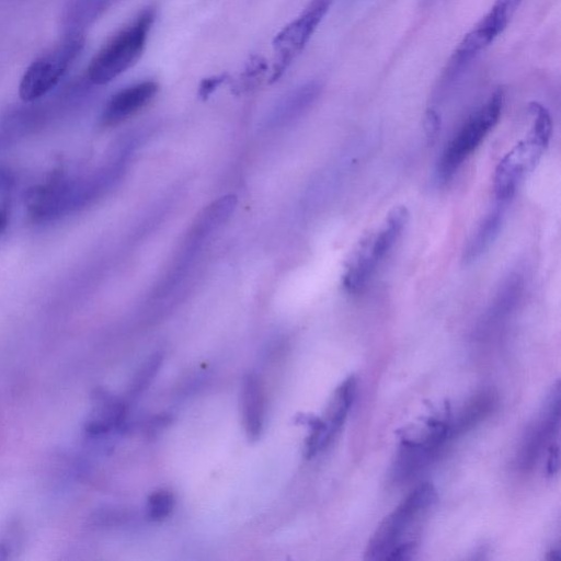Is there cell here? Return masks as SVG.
I'll use <instances>...</instances> for the list:
<instances>
[{
    "mask_svg": "<svg viewBox=\"0 0 561 561\" xmlns=\"http://www.w3.org/2000/svg\"><path fill=\"white\" fill-rule=\"evenodd\" d=\"M533 117L526 137L519 140L499 161L493 180L496 202L510 204L523 179L541 159L551 137L552 122L549 111L538 102L529 104Z\"/></svg>",
    "mask_w": 561,
    "mask_h": 561,
    "instance_id": "cell-1",
    "label": "cell"
},
{
    "mask_svg": "<svg viewBox=\"0 0 561 561\" xmlns=\"http://www.w3.org/2000/svg\"><path fill=\"white\" fill-rule=\"evenodd\" d=\"M408 220L409 211L404 206L393 207L377 229L358 241L343 275V285L348 293L357 294L368 285L398 242Z\"/></svg>",
    "mask_w": 561,
    "mask_h": 561,
    "instance_id": "cell-2",
    "label": "cell"
},
{
    "mask_svg": "<svg viewBox=\"0 0 561 561\" xmlns=\"http://www.w3.org/2000/svg\"><path fill=\"white\" fill-rule=\"evenodd\" d=\"M503 104L504 92L502 89H497L446 142L434 170V179L437 184H445L450 181L463 162L482 144L497 124Z\"/></svg>",
    "mask_w": 561,
    "mask_h": 561,
    "instance_id": "cell-3",
    "label": "cell"
},
{
    "mask_svg": "<svg viewBox=\"0 0 561 561\" xmlns=\"http://www.w3.org/2000/svg\"><path fill=\"white\" fill-rule=\"evenodd\" d=\"M436 500L435 489L430 483L415 488L378 526L365 550L366 560H388L390 553L401 546L415 542L408 536Z\"/></svg>",
    "mask_w": 561,
    "mask_h": 561,
    "instance_id": "cell-4",
    "label": "cell"
},
{
    "mask_svg": "<svg viewBox=\"0 0 561 561\" xmlns=\"http://www.w3.org/2000/svg\"><path fill=\"white\" fill-rule=\"evenodd\" d=\"M104 173L89 179H58L31 188L26 195L30 216L48 221L87 205L105 185Z\"/></svg>",
    "mask_w": 561,
    "mask_h": 561,
    "instance_id": "cell-5",
    "label": "cell"
},
{
    "mask_svg": "<svg viewBox=\"0 0 561 561\" xmlns=\"http://www.w3.org/2000/svg\"><path fill=\"white\" fill-rule=\"evenodd\" d=\"M153 18L151 9L142 11L133 23L105 44L89 65L88 77L92 83H108L139 59Z\"/></svg>",
    "mask_w": 561,
    "mask_h": 561,
    "instance_id": "cell-6",
    "label": "cell"
},
{
    "mask_svg": "<svg viewBox=\"0 0 561 561\" xmlns=\"http://www.w3.org/2000/svg\"><path fill=\"white\" fill-rule=\"evenodd\" d=\"M333 0H310L304 11L284 26L274 37L278 53L272 79L279 78L293 59L304 49L312 34L330 10Z\"/></svg>",
    "mask_w": 561,
    "mask_h": 561,
    "instance_id": "cell-7",
    "label": "cell"
},
{
    "mask_svg": "<svg viewBox=\"0 0 561 561\" xmlns=\"http://www.w3.org/2000/svg\"><path fill=\"white\" fill-rule=\"evenodd\" d=\"M80 47V41L71 39L33 61L20 82L21 99L32 102L48 93L60 81Z\"/></svg>",
    "mask_w": 561,
    "mask_h": 561,
    "instance_id": "cell-8",
    "label": "cell"
},
{
    "mask_svg": "<svg viewBox=\"0 0 561 561\" xmlns=\"http://www.w3.org/2000/svg\"><path fill=\"white\" fill-rule=\"evenodd\" d=\"M158 91L153 81H142L115 93L106 103L102 121L105 125H115L147 105Z\"/></svg>",
    "mask_w": 561,
    "mask_h": 561,
    "instance_id": "cell-9",
    "label": "cell"
},
{
    "mask_svg": "<svg viewBox=\"0 0 561 561\" xmlns=\"http://www.w3.org/2000/svg\"><path fill=\"white\" fill-rule=\"evenodd\" d=\"M507 207L508 204L494 202L463 248L461 257L465 264L474 263L492 247L503 228Z\"/></svg>",
    "mask_w": 561,
    "mask_h": 561,
    "instance_id": "cell-10",
    "label": "cell"
},
{
    "mask_svg": "<svg viewBox=\"0 0 561 561\" xmlns=\"http://www.w3.org/2000/svg\"><path fill=\"white\" fill-rule=\"evenodd\" d=\"M240 411L248 438L257 439L264 423V392L261 381L253 374L244 376L242 380Z\"/></svg>",
    "mask_w": 561,
    "mask_h": 561,
    "instance_id": "cell-11",
    "label": "cell"
},
{
    "mask_svg": "<svg viewBox=\"0 0 561 561\" xmlns=\"http://www.w3.org/2000/svg\"><path fill=\"white\" fill-rule=\"evenodd\" d=\"M356 391V379L347 377L335 390L322 420L324 425V448L332 442L341 430L352 407Z\"/></svg>",
    "mask_w": 561,
    "mask_h": 561,
    "instance_id": "cell-12",
    "label": "cell"
},
{
    "mask_svg": "<svg viewBox=\"0 0 561 561\" xmlns=\"http://www.w3.org/2000/svg\"><path fill=\"white\" fill-rule=\"evenodd\" d=\"M321 85L316 81L305 83L285 95L271 114V122L283 124L302 115L317 100Z\"/></svg>",
    "mask_w": 561,
    "mask_h": 561,
    "instance_id": "cell-13",
    "label": "cell"
},
{
    "mask_svg": "<svg viewBox=\"0 0 561 561\" xmlns=\"http://www.w3.org/2000/svg\"><path fill=\"white\" fill-rule=\"evenodd\" d=\"M174 506V496L168 490L153 492L147 504V514L151 520H162L169 516Z\"/></svg>",
    "mask_w": 561,
    "mask_h": 561,
    "instance_id": "cell-14",
    "label": "cell"
},
{
    "mask_svg": "<svg viewBox=\"0 0 561 561\" xmlns=\"http://www.w3.org/2000/svg\"><path fill=\"white\" fill-rule=\"evenodd\" d=\"M162 355L160 354H153L151 355L146 363L140 367L138 370L134 382L131 385L130 392L134 396H137L138 393H141L144 389H146L152 378L156 376L157 371L159 370V367L162 362Z\"/></svg>",
    "mask_w": 561,
    "mask_h": 561,
    "instance_id": "cell-15",
    "label": "cell"
},
{
    "mask_svg": "<svg viewBox=\"0 0 561 561\" xmlns=\"http://www.w3.org/2000/svg\"><path fill=\"white\" fill-rule=\"evenodd\" d=\"M442 126V119L435 108H427L424 117V129L428 142H434L437 138Z\"/></svg>",
    "mask_w": 561,
    "mask_h": 561,
    "instance_id": "cell-16",
    "label": "cell"
},
{
    "mask_svg": "<svg viewBox=\"0 0 561 561\" xmlns=\"http://www.w3.org/2000/svg\"><path fill=\"white\" fill-rule=\"evenodd\" d=\"M15 185V174L9 168L0 164V193L10 192Z\"/></svg>",
    "mask_w": 561,
    "mask_h": 561,
    "instance_id": "cell-17",
    "label": "cell"
},
{
    "mask_svg": "<svg viewBox=\"0 0 561 561\" xmlns=\"http://www.w3.org/2000/svg\"><path fill=\"white\" fill-rule=\"evenodd\" d=\"M559 468V447L558 444H552L549 449L547 461L548 474H554Z\"/></svg>",
    "mask_w": 561,
    "mask_h": 561,
    "instance_id": "cell-18",
    "label": "cell"
},
{
    "mask_svg": "<svg viewBox=\"0 0 561 561\" xmlns=\"http://www.w3.org/2000/svg\"><path fill=\"white\" fill-rule=\"evenodd\" d=\"M10 218V202L2 199L0 202V238L5 232Z\"/></svg>",
    "mask_w": 561,
    "mask_h": 561,
    "instance_id": "cell-19",
    "label": "cell"
},
{
    "mask_svg": "<svg viewBox=\"0 0 561 561\" xmlns=\"http://www.w3.org/2000/svg\"><path fill=\"white\" fill-rule=\"evenodd\" d=\"M225 80L224 76H215L211 78L205 79L201 84V94L207 95L213 92L216 87H218Z\"/></svg>",
    "mask_w": 561,
    "mask_h": 561,
    "instance_id": "cell-20",
    "label": "cell"
},
{
    "mask_svg": "<svg viewBox=\"0 0 561 561\" xmlns=\"http://www.w3.org/2000/svg\"><path fill=\"white\" fill-rule=\"evenodd\" d=\"M548 553H549V556L547 557V560H549V561H556V560L560 559V550H559V548L552 549Z\"/></svg>",
    "mask_w": 561,
    "mask_h": 561,
    "instance_id": "cell-21",
    "label": "cell"
}]
</instances>
